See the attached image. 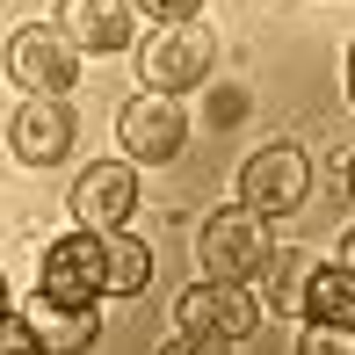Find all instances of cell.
<instances>
[{"mask_svg": "<svg viewBox=\"0 0 355 355\" xmlns=\"http://www.w3.org/2000/svg\"><path fill=\"white\" fill-rule=\"evenodd\" d=\"M304 348L327 355V348H355V327H319V319H304Z\"/></svg>", "mask_w": 355, "mask_h": 355, "instance_id": "2e32d148", "label": "cell"}, {"mask_svg": "<svg viewBox=\"0 0 355 355\" xmlns=\"http://www.w3.org/2000/svg\"><path fill=\"white\" fill-rule=\"evenodd\" d=\"M73 138H80V116L66 94H22V109L8 116V153L22 167H58L73 159Z\"/></svg>", "mask_w": 355, "mask_h": 355, "instance_id": "ba28073f", "label": "cell"}, {"mask_svg": "<svg viewBox=\"0 0 355 355\" xmlns=\"http://www.w3.org/2000/svg\"><path fill=\"white\" fill-rule=\"evenodd\" d=\"M153 283V247H145L138 232H102V290L109 297H138V290Z\"/></svg>", "mask_w": 355, "mask_h": 355, "instance_id": "8fae6325", "label": "cell"}, {"mask_svg": "<svg viewBox=\"0 0 355 355\" xmlns=\"http://www.w3.org/2000/svg\"><path fill=\"white\" fill-rule=\"evenodd\" d=\"M304 319H319V327H355V268L348 261H312Z\"/></svg>", "mask_w": 355, "mask_h": 355, "instance_id": "7c38bea8", "label": "cell"}, {"mask_svg": "<svg viewBox=\"0 0 355 355\" xmlns=\"http://www.w3.org/2000/svg\"><path fill=\"white\" fill-rule=\"evenodd\" d=\"M15 348H44L29 312H0V355H15Z\"/></svg>", "mask_w": 355, "mask_h": 355, "instance_id": "9a60e30c", "label": "cell"}, {"mask_svg": "<svg viewBox=\"0 0 355 355\" xmlns=\"http://www.w3.org/2000/svg\"><path fill=\"white\" fill-rule=\"evenodd\" d=\"M304 283H312V254L276 247V254H268V268H261V312L304 319Z\"/></svg>", "mask_w": 355, "mask_h": 355, "instance_id": "4fadbf2b", "label": "cell"}, {"mask_svg": "<svg viewBox=\"0 0 355 355\" xmlns=\"http://www.w3.org/2000/svg\"><path fill=\"white\" fill-rule=\"evenodd\" d=\"M131 0H58V29L80 44V51H131Z\"/></svg>", "mask_w": 355, "mask_h": 355, "instance_id": "30bf717a", "label": "cell"}, {"mask_svg": "<svg viewBox=\"0 0 355 355\" xmlns=\"http://www.w3.org/2000/svg\"><path fill=\"white\" fill-rule=\"evenodd\" d=\"M102 290V232H66L44 247V268H37V304H58V312H87Z\"/></svg>", "mask_w": 355, "mask_h": 355, "instance_id": "8992f818", "label": "cell"}, {"mask_svg": "<svg viewBox=\"0 0 355 355\" xmlns=\"http://www.w3.org/2000/svg\"><path fill=\"white\" fill-rule=\"evenodd\" d=\"M174 334H182V348H239V341H254L261 334V290L203 276L174 304Z\"/></svg>", "mask_w": 355, "mask_h": 355, "instance_id": "6da1fadb", "label": "cell"}, {"mask_svg": "<svg viewBox=\"0 0 355 355\" xmlns=\"http://www.w3.org/2000/svg\"><path fill=\"white\" fill-rule=\"evenodd\" d=\"M29 319H37V341H44V348H94V341H102V312H94V304H87V312L37 304Z\"/></svg>", "mask_w": 355, "mask_h": 355, "instance_id": "5bb4252c", "label": "cell"}, {"mask_svg": "<svg viewBox=\"0 0 355 355\" xmlns=\"http://www.w3.org/2000/svg\"><path fill=\"white\" fill-rule=\"evenodd\" d=\"M138 87L153 94H189L203 87V80L218 73V37L203 29V15H189V22H153V37L138 44Z\"/></svg>", "mask_w": 355, "mask_h": 355, "instance_id": "3957f363", "label": "cell"}, {"mask_svg": "<svg viewBox=\"0 0 355 355\" xmlns=\"http://www.w3.org/2000/svg\"><path fill=\"white\" fill-rule=\"evenodd\" d=\"M348 102H355V44H348Z\"/></svg>", "mask_w": 355, "mask_h": 355, "instance_id": "d6986e66", "label": "cell"}, {"mask_svg": "<svg viewBox=\"0 0 355 355\" xmlns=\"http://www.w3.org/2000/svg\"><path fill=\"white\" fill-rule=\"evenodd\" d=\"M334 261H348V268H355V232H348V239H341V254H334Z\"/></svg>", "mask_w": 355, "mask_h": 355, "instance_id": "ac0fdd59", "label": "cell"}, {"mask_svg": "<svg viewBox=\"0 0 355 355\" xmlns=\"http://www.w3.org/2000/svg\"><path fill=\"white\" fill-rule=\"evenodd\" d=\"M348 196H355V159H348Z\"/></svg>", "mask_w": 355, "mask_h": 355, "instance_id": "44dd1931", "label": "cell"}, {"mask_svg": "<svg viewBox=\"0 0 355 355\" xmlns=\"http://www.w3.org/2000/svg\"><path fill=\"white\" fill-rule=\"evenodd\" d=\"M268 211L254 203H225L196 225V268L203 276H225V283H261L268 254H276V232H268Z\"/></svg>", "mask_w": 355, "mask_h": 355, "instance_id": "7a4b0ae2", "label": "cell"}, {"mask_svg": "<svg viewBox=\"0 0 355 355\" xmlns=\"http://www.w3.org/2000/svg\"><path fill=\"white\" fill-rule=\"evenodd\" d=\"M239 203H254V211H268V218H290V211H304L312 203V153L304 145H254L247 159H239Z\"/></svg>", "mask_w": 355, "mask_h": 355, "instance_id": "277c9868", "label": "cell"}, {"mask_svg": "<svg viewBox=\"0 0 355 355\" xmlns=\"http://www.w3.org/2000/svg\"><path fill=\"white\" fill-rule=\"evenodd\" d=\"M80 44L66 37L58 22H22L8 37V80L22 94H73L80 87Z\"/></svg>", "mask_w": 355, "mask_h": 355, "instance_id": "5b68a950", "label": "cell"}, {"mask_svg": "<svg viewBox=\"0 0 355 355\" xmlns=\"http://www.w3.org/2000/svg\"><path fill=\"white\" fill-rule=\"evenodd\" d=\"M138 211V159H87L73 182V225L87 232H116Z\"/></svg>", "mask_w": 355, "mask_h": 355, "instance_id": "9c48e42d", "label": "cell"}, {"mask_svg": "<svg viewBox=\"0 0 355 355\" xmlns=\"http://www.w3.org/2000/svg\"><path fill=\"white\" fill-rule=\"evenodd\" d=\"M131 8H145L153 22H189V15H203L211 0H131Z\"/></svg>", "mask_w": 355, "mask_h": 355, "instance_id": "e0dca14e", "label": "cell"}, {"mask_svg": "<svg viewBox=\"0 0 355 355\" xmlns=\"http://www.w3.org/2000/svg\"><path fill=\"white\" fill-rule=\"evenodd\" d=\"M116 145H123V159H138V167H167V159H182V145H189L182 94L138 87L131 102L116 109Z\"/></svg>", "mask_w": 355, "mask_h": 355, "instance_id": "52a82bcc", "label": "cell"}, {"mask_svg": "<svg viewBox=\"0 0 355 355\" xmlns=\"http://www.w3.org/2000/svg\"><path fill=\"white\" fill-rule=\"evenodd\" d=\"M0 312H8V276H0Z\"/></svg>", "mask_w": 355, "mask_h": 355, "instance_id": "ffe728a7", "label": "cell"}]
</instances>
